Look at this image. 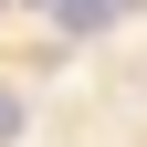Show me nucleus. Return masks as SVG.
<instances>
[{"instance_id": "obj_1", "label": "nucleus", "mask_w": 147, "mask_h": 147, "mask_svg": "<svg viewBox=\"0 0 147 147\" xmlns=\"http://www.w3.org/2000/svg\"><path fill=\"white\" fill-rule=\"evenodd\" d=\"M21 137V95H11V84H0V147Z\"/></svg>"}]
</instances>
